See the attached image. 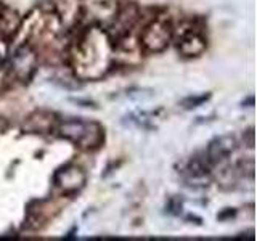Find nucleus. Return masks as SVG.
<instances>
[{"instance_id": "nucleus-7", "label": "nucleus", "mask_w": 257, "mask_h": 241, "mask_svg": "<svg viewBox=\"0 0 257 241\" xmlns=\"http://www.w3.org/2000/svg\"><path fill=\"white\" fill-rule=\"evenodd\" d=\"M235 150H236V139L235 137L220 135V137H215V139L209 143V147L204 151V155L215 166V164H219V163H222V161L227 159Z\"/></svg>"}, {"instance_id": "nucleus-3", "label": "nucleus", "mask_w": 257, "mask_h": 241, "mask_svg": "<svg viewBox=\"0 0 257 241\" xmlns=\"http://www.w3.org/2000/svg\"><path fill=\"white\" fill-rule=\"evenodd\" d=\"M174 37L172 23L167 16H156L143 28L140 34V47L147 53H161L171 44Z\"/></svg>"}, {"instance_id": "nucleus-5", "label": "nucleus", "mask_w": 257, "mask_h": 241, "mask_svg": "<svg viewBox=\"0 0 257 241\" xmlns=\"http://www.w3.org/2000/svg\"><path fill=\"white\" fill-rule=\"evenodd\" d=\"M139 18H140V12L137 5L128 2L125 5L116 7L114 16H112V28L116 31V36L125 37L137 24Z\"/></svg>"}, {"instance_id": "nucleus-9", "label": "nucleus", "mask_w": 257, "mask_h": 241, "mask_svg": "<svg viewBox=\"0 0 257 241\" xmlns=\"http://www.w3.org/2000/svg\"><path fill=\"white\" fill-rule=\"evenodd\" d=\"M80 15V2L79 0H60V7L56 10V16L63 21V24L72 26L76 24Z\"/></svg>"}, {"instance_id": "nucleus-6", "label": "nucleus", "mask_w": 257, "mask_h": 241, "mask_svg": "<svg viewBox=\"0 0 257 241\" xmlns=\"http://www.w3.org/2000/svg\"><path fill=\"white\" fill-rule=\"evenodd\" d=\"M37 56L29 47H23L15 53L12 61V72L18 80H28L36 71Z\"/></svg>"}, {"instance_id": "nucleus-10", "label": "nucleus", "mask_w": 257, "mask_h": 241, "mask_svg": "<svg viewBox=\"0 0 257 241\" xmlns=\"http://www.w3.org/2000/svg\"><path fill=\"white\" fill-rule=\"evenodd\" d=\"M28 129L32 132H48L55 129V116L47 111H36L28 119Z\"/></svg>"}, {"instance_id": "nucleus-1", "label": "nucleus", "mask_w": 257, "mask_h": 241, "mask_svg": "<svg viewBox=\"0 0 257 241\" xmlns=\"http://www.w3.org/2000/svg\"><path fill=\"white\" fill-rule=\"evenodd\" d=\"M111 39L100 28H90L80 36L71 52V61L80 79H98L106 74L112 60Z\"/></svg>"}, {"instance_id": "nucleus-8", "label": "nucleus", "mask_w": 257, "mask_h": 241, "mask_svg": "<svg viewBox=\"0 0 257 241\" xmlns=\"http://www.w3.org/2000/svg\"><path fill=\"white\" fill-rule=\"evenodd\" d=\"M177 50L183 56H199L206 50V39L198 29L182 31V36L177 42Z\"/></svg>"}, {"instance_id": "nucleus-4", "label": "nucleus", "mask_w": 257, "mask_h": 241, "mask_svg": "<svg viewBox=\"0 0 257 241\" xmlns=\"http://www.w3.org/2000/svg\"><path fill=\"white\" fill-rule=\"evenodd\" d=\"M53 185L63 195H76L85 185V174L77 166H64L53 175Z\"/></svg>"}, {"instance_id": "nucleus-2", "label": "nucleus", "mask_w": 257, "mask_h": 241, "mask_svg": "<svg viewBox=\"0 0 257 241\" xmlns=\"http://www.w3.org/2000/svg\"><path fill=\"white\" fill-rule=\"evenodd\" d=\"M55 131L64 140L76 143L84 150H96L104 142V129L96 120L68 119L56 124Z\"/></svg>"}, {"instance_id": "nucleus-11", "label": "nucleus", "mask_w": 257, "mask_h": 241, "mask_svg": "<svg viewBox=\"0 0 257 241\" xmlns=\"http://www.w3.org/2000/svg\"><path fill=\"white\" fill-rule=\"evenodd\" d=\"M209 98V95H199V96H188L182 101V106L185 109H191V108H198L199 104H203Z\"/></svg>"}, {"instance_id": "nucleus-12", "label": "nucleus", "mask_w": 257, "mask_h": 241, "mask_svg": "<svg viewBox=\"0 0 257 241\" xmlns=\"http://www.w3.org/2000/svg\"><path fill=\"white\" fill-rule=\"evenodd\" d=\"M4 53H5V50H0V63H2V58H4Z\"/></svg>"}]
</instances>
